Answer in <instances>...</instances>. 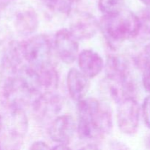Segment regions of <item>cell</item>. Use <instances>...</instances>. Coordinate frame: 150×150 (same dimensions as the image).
I'll return each instance as SVG.
<instances>
[{"label":"cell","instance_id":"cell-1","mask_svg":"<svg viewBox=\"0 0 150 150\" xmlns=\"http://www.w3.org/2000/svg\"><path fill=\"white\" fill-rule=\"evenodd\" d=\"M77 130L80 139L98 140L106 136L113 126L110 108L95 98L78 101Z\"/></svg>","mask_w":150,"mask_h":150},{"label":"cell","instance_id":"cell-2","mask_svg":"<svg viewBox=\"0 0 150 150\" xmlns=\"http://www.w3.org/2000/svg\"><path fill=\"white\" fill-rule=\"evenodd\" d=\"M101 26L107 39L117 42L136 38L141 30L139 16L127 10L104 15Z\"/></svg>","mask_w":150,"mask_h":150},{"label":"cell","instance_id":"cell-3","mask_svg":"<svg viewBox=\"0 0 150 150\" xmlns=\"http://www.w3.org/2000/svg\"><path fill=\"white\" fill-rule=\"evenodd\" d=\"M22 57L29 65L39 69L50 63L51 44L45 35H38L21 44Z\"/></svg>","mask_w":150,"mask_h":150},{"label":"cell","instance_id":"cell-4","mask_svg":"<svg viewBox=\"0 0 150 150\" xmlns=\"http://www.w3.org/2000/svg\"><path fill=\"white\" fill-rule=\"evenodd\" d=\"M140 108L134 98H127L119 103L117 108V125L122 133L133 135L139 125Z\"/></svg>","mask_w":150,"mask_h":150},{"label":"cell","instance_id":"cell-5","mask_svg":"<svg viewBox=\"0 0 150 150\" xmlns=\"http://www.w3.org/2000/svg\"><path fill=\"white\" fill-rule=\"evenodd\" d=\"M99 27V23L93 15L76 12L70 18L69 30L77 40H88L96 35Z\"/></svg>","mask_w":150,"mask_h":150},{"label":"cell","instance_id":"cell-6","mask_svg":"<svg viewBox=\"0 0 150 150\" xmlns=\"http://www.w3.org/2000/svg\"><path fill=\"white\" fill-rule=\"evenodd\" d=\"M54 46L60 59L65 64H72L79 53V42L69 29H61L54 38Z\"/></svg>","mask_w":150,"mask_h":150},{"label":"cell","instance_id":"cell-7","mask_svg":"<svg viewBox=\"0 0 150 150\" xmlns=\"http://www.w3.org/2000/svg\"><path fill=\"white\" fill-rule=\"evenodd\" d=\"M35 114L40 119H50L57 115L63 105L62 97L54 92H45L32 102Z\"/></svg>","mask_w":150,"mask_h":150},{"label":"cell","instance_id":"cell-8","mask_svg":"<svg viewBox=\"0 0 150 150\" xmlns=\"http://www.w3.org/2000/svg\"><path fill=\"white\" fill-rule=\"evenodd\" d=\"M76 124L74 119L70 114L59 116L51 125L49 136L54 142L61 144H70L74 136Z\"/></svg>","mask_w":150,"mask_h":150},{"label":"cell","instance_id":"cell-9","mask_svg":"<svg viewBox=\"0 0 150 150\" xmlns=\"http://www.w3.org/2000/svg\"><path fill=\"white\" fill-rule=\"evenodd\" d=\"M67 86L72 99L79 101L84 98L89 88L88 77L77 69H70L67 76Z\"/></svg>","mask_w":150,"mask_h":150},{"label":"cell","instance_id":"cell-10","mask_svg":"<svg viewBox=\"0 0 150 150\" xmlns=\"http://www.w3.org/2000/svg\"><path fill=\"white\" fill-rule=\"evenodd\" d=\"M79 66L82 73L88 78L98 76L104 67L102 57L92 50H83L78 57Z\"/></svg>","mask_w":150,"mask_h":150},{"label":"cell","instance_id":"cell-11","mask_svg":"<svg viewBox=\"0 0 150 150\" xmlns=\"http://www.w3.org/2000/svg\"><path fill=\"white\" fill-rule=\"evenodd\" d=\"M39 25L38 14L33 9H24L16 16L15 26L23 35H29L37 30Z\"/></svg>","mask_w":150,"mask_h":150},{"label":"cell","instance_id":"cell-12","mask_svg":"<svg viewBox=\"0 0 150 150\" xmlns=\"http://www.w3.org/2000/svg\"><path fill=\"white\" fill-rule=\"evenodd\" d=\"M107 79L123 81L130 78L129 67L127 61L119 56H109L107 59Z\"/></svg>","mask_w":150,"mask_h":150},{"label":"cell","instance_id":"cell-13","mask_svg":"<svg viewBox=\"0 0 150 150\" xmlns=\"http://www.w3.org/2000/svg\"><path fill=\"white\" fill-rule=\"evenodd\" d=\"M10 133L16 140L24 137L28 130V120L23 108L10 109Z\"/></svg>","mask_w":150,"mask_h":150},{"label":"cell","instance_id":"cell-14","mask_svg":"<svg viewBox=\"0 0 150 150\" xmlns=\"http://www.w3.org/2000/svg\"><path fill=\"white\" fill-rule=\"evenodd\" d=\"M36 70L39 75L42 89H44L45 92L55 91L59 84V75L56 69L49 63Z\"/></svg>","mask_w":150,"mask_h":150},{"label":"cell","instance_id":"cell-15","mask_svg":"<svg viewBox=\"0 0 150 150\" xmlns=\"http://www.w3.org/2000/svg\"><path fill=\"white\" fill-rule=\"evenodd\" d=\"M45 5L51 10L69 14L71 12L74 0H43Z\"/></svg>","mask_w":150,"mask_h":150},{"label":"cell","instance_id":"cell-16","mask_svg":"<svg viewBox=\"0 0 150 150\" xmlns=\"http://www.w3.org/2000/svg\"><path fill=\"white\" fill-rule=\"evenodd\" d=\"M123 0H98V7L104 15H112L122 10Z\"/></svg>","mask_w":150,"mask_h":150},{"label":"cell","instance_id":"cell-17","mask_svg":"<svg viewBox=\"0 0 150 150\" xmlns=\"http://www.w3.org/2000/svg\"><path fill=\"white\" fill-rule=\"evenodd\" d=\"M136 63L140 68L146 69L150 66V43L144 48L143 51L139 54L136 59Z\"/></svg>","mask_w":150,"mask_h":150},{"label":"cell","instance_id":"cell-18","mask_svg":"<svg viewBox=\"0 0 150 150\" xmlns=\"http://www.w3.org/2000/svg\"><path fill=\"white\" fill-rule=\"evenodd\" d=\"M139 18L140 21L141 29L150 35V7L142 10Z\"/></svg>","mask_w":150,"mask_h":150},{"label":"cell","instance_id":"cell-19","mask_svg":"<svg viewBox=\"0 0 150 150\" xmlns=\"http://www.w3.org/2000/svg\"><path fill=\"white\" fill-rule=\"evenodd\" d=\"M142 114L146 125L150 129V95L144 99L142 105Z\"/></svg>","mask_w":150,"mask_h":150},{"label":"cell","instance_id":"cell-20","mask_svg":"<svg viewBox=\"0 0 150 150\" xmlns=\"http://www.w3.org/2000/svg\"><path fill=\"white\" fill-rule=\"evenodd\" d=\"M142 81H143V85L144 89L150 93V66L144 70Z\"/></svg>","mask_w":150,"mask_h":150},{"label":"cell","instance_id":"cell-21","mask_svg":"<svg viewBox=\"0 0 150 150\" xmlns=\"http://www.w3.org/2000/svg\"><path fill=\"white\" fill-rule=\"evenodd\" d=\"M31 149H50V146L46 143L41 141L34 142L30 147Z\"/></svg>","mask_w":150,"mask_h":150},{"label":"cell","instance_id":"cell-22","mask_svg":"<svg viewBox=\"0 0 150 150\" xmlns=\"http://www.w3.org/2000/svg\"><path fill=\"white\" fill-rule=\"evenodd\" d=\"M54 149H69L70 147L67 146V145L66 144H58V145H57L56 146H54Z\"/></svg>","mask_w":150,"mask_h":150},{"label":"cell","instance_id":"cell-23","mask_svg":"<svg viewBox=\"0 0 150 150\" xmlns=\"http://www.w3.org/2000/svg\"><path fill=\"white\" fill-rule=\"evenodd\" d=\"M145 144H146V147L150 149V135L146 138V141H145Z\"/></svg>","mask_w":150,"mask_h":150},{"label":"cell","instance_id":"cell-24","mask_svg":"<svg viewBox=\"0 0 150 150\" xmlns=\"http://www.w3.org/2000/svg\"><path fill=\"white\" fill-rule=\"evenodd\" d=\"M140 1L144 4H146V6H148V7H150V0H140Z\"/></svg>","mask_w":150,"mask_h":150},{"label":"cell","instance_id":"cell-25","mask_svg":"<svg viewBox=\"0 0 150 150\" xmlns=\"http://www.w3.org/2000/svg\"><path fill=\"white\" fill-rule=\"evenodd\" d=\"M1 127H2V120H1V117L0 115V130H1Z\"/></svg>","mask_w":150,"mask_h":150},{"label":"cell","instance_id":"cell-26","mask_svg":"<svg viewBox=\"0 0 150 150\" xmlns=\"http://www.w3.org/2000/svg\"><path fill=\"white\" fill-rule=\"evenodd\" d=\"M74 1H76V0H74Z\"/></svg>","mask_w":150,"mask_h":150}]
</instances>
